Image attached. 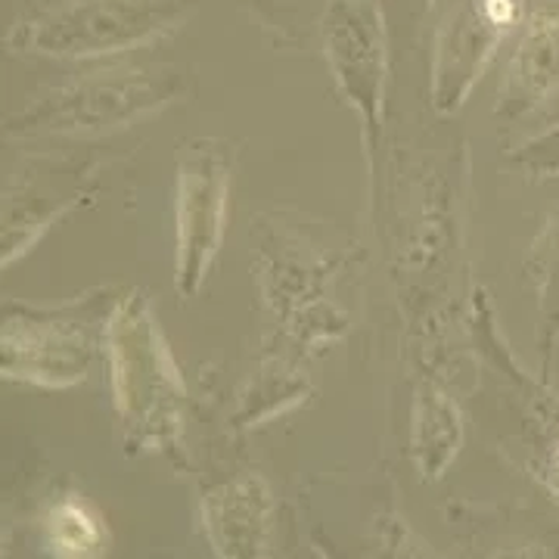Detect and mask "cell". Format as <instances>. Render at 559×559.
Masks as SVG:
<instances>
[{"label": "cell", "instance_id": "6da1fadb", "mask_svg": "<svg viewBox=\"0 0 559 559\" xmlns=\"http://www.w3.org/2000/svg\"><path fill=\"white\" fill-rule=\"evenodd\" d=\"M103 348L128 454L171 448L180 436L187 392L146 293L121 296L106 323Z\"/></svg>", "mask_w": 559, "mask_h": 559}, {"label": "cell", "instance_id": "52a82bcc", "mask_svg": "<svg viewBox=\"0 0 559 559\" xmlns=\"http://www.w3.org/2000/svg\"><path fill=\"white\" fill-rule=\"evenodd\" d=\"M87 197V168H35L7 190L3 202V264L22 255L47 224Z\"/></svg>", "mask_w": 559, "mask_h": 559}, {"label": "cell", "instance_id": "7a4b0ae2", "mask_svg": "<svg viewBox=\"0 0 559 559\" xmlns=\"http://www.w3.org/2000/svg\"><path fill=\"white\" fill-rule=\"evenodd\" d=\"M119 305L116 289H91L66 305H3V377L40 389H66L87 377Z\"/></svg>", "mask_w": 559, "mask_h": 559}, {"label": "cell", "instance_id": "ba28073f", "mask_svg": "<svg viewBox=\"0 0 559 559\" xmlns=\"http://www.w3.org/2000/svg\"><path fill=\"white\" fill-rule=\"evenodd\" d=\"M205 528L221 557H261L271 532V498L264 481L246 476L209 495Z\"/></svg>", "mask_w": 559, "mask_h": 559}, {"label": "cell", "instance_id": "8992f818", "mask_svg": "<svg viewBox=\"0 0 559 559\" xmlns=\"http://www.w3.org/2000/svg\"><path fill=\"white\" fill-rule=\"evenodd\" d=\"M323 47L340 94L358 109L370 165L380 134L382 79H385V32L380 0H326Z\"/></svg>", "mask_w": 559, "mask_h": 559}, {"label": "cell", "instance_id": "8fae6325", "mask_svg": "<svg viewBox=\"0 0 559 559\" xmlns=\"http://www.w3.org/2000/svg\"><path fill=\"white\" fill-rule=\"evenodd\" d=\"M44 532L50 554L57 557H100L109 540L97 510L79 498H62L60 503H53L44 520Z\"/></svg>", "mask_w": 559, "mask_h": 559}, {"label": "cell", "instance_id": "30bf717a", "mask_svg": "<svg viewBox=\"0 0 559 559\" xmlns=\"http://www.w3.org/2000/svg\"><path fill=\"white\" fill-rule=\"evenodd\" d=\"M460 441V417L439 389H423L414 414V448L426 476H441Z\"/></svg>", "mask_w": 559, "mask_h": 559}, {"label": "cell", "instance_id": "7c38bea8", "mask_svg": "<svg viewBox=\"0 0 559 559\" xmlns=\"http://www.w3.org/2000/svg\"><path fill=\"white\" fill-rule=\"evenodd\" d=\"M532 267L538 280V305L544 320V352L550 355L559 336V209L532 246Z\"/></svg>", "mask_w": 559, "mask_h": 559}, {"label": "cell", "instance_id": "5b68a950", "mask_svg": "<svg viewBox=\"0 0 559 559\" xmlns=\"http://www.w3.org/2000/svg\"><path fill=\"white\" fill-rule=\"evenodd\" d=\"M237 150L218 138L190 140L178 156V249L175 286L180 299H193L218 255L227 218V187Z\"/></svg>", "mask_w": 559, "mask_h": 559}, {"label": "cell", "instance_id": "9c48e42d", "mask_svg": "<svg viewBox=\"0 0 559 559\" xmlns=\"http://www.w3.org/2000/svg\"><path fill=\"white\" fill-rule=\"evenodd\" d=\"M513 103H538L559 79V10L550 7L532 25L528 38L513 60Z\"/></svg>", "mask_w": 559, "mask_h": 559}, {"label": "cell", "instance_id": "277c9868", "mask_svg": "<svg viewBox=\"0 0 559 559\" xmlns=\"http://www.w3.org/2000/svg\"><path fill=\"white\" fill-rule=\"evenodd\" d=\"M178 69H116L91 72L40 94L7 121V131L25 134H97L124 128L180 97Z\"/></svg>", "mask_w": 559, "mask_h": 559}, {"label": "cell", "instance_id": "3957f363", "mask_svg": "<svg viewBox=\"0 0 559 559\" xmlns=\"http://www.w3.org/2000/svg\"><path fill=\"white\" fill-rule=\"evenodd\" d=\"M190 0H53L16 22L7 47L44 57H103L178 28Z\"/></svg>", "mask_w": 559, "mask_h": 559}]
</instances>
